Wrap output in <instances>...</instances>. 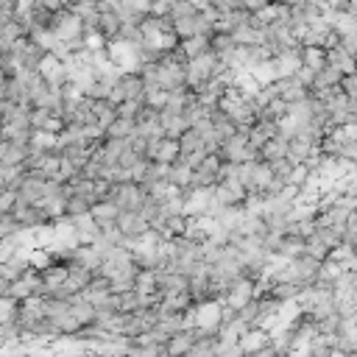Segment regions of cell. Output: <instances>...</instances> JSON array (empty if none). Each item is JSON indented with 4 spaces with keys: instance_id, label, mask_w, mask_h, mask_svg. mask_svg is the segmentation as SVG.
<instances>
[{
    "instance_id": "obj_1",
    "label": "cell",
    "mask_w": 357,
    "mask_h": 357,
    "mask_svg": "<svg viewBox=\"0 0 357 357\" xmlns=\"http://www.w3.org/2000/svg\"><path fill=\"white\" fill-rule=\"evenodd\" d=\"M145 98V81L137 70H120L115 84H112V92H109V101L112 103H120V101H140L142 103Z\"/></svg>"
},
{
    "instance_id": "obj_2",
    "label": "cell",
    "mask_w": 357,
    "mask_h": 357,
    "mask_svg": "<svg viewBox=\"0 0 357 357\" xmlns=\"http://www.w3.org/2000/svg\"><path fill=\"white\" fill-rule=\"evenodd\" d=\"M215 76H218V59L210 51L196 56V59H188V87L190 90H201Z\"/></svg>"
},
{
    "instance_id": "obj_3",
    "label": "cell",
    "mask_w": 357,
    "mask_h": 357,
    "mask_svg": "<svg viewBox=\"0 0 357 357\" xmlns=\"http://www.w3.org/2000/svg\"><path fill=\"white\" fill-rule=\"evenodd\" d=\"M109 199L120 207V213H137L140 204H142V199H145V190L137 182H115Z\"/></svg>"
},
{
    "instance_id": "obj_4",
    "label": "cell",
    "mask_w": 357,
    "mask_h": 357,
    "mask_svg": "<svg viewBox=\"0 0 357 357\" xmlns=\"http://www.w3.org/2000/svg\"><path fill=\"white\" fill-rule=\"evenodd\" d=\"M12 215L17 218V224H20V229H23V232H34V229H40V226L53 224V221L42 213V207H40V204H28V201H20V199L15 201Z\"/></svg>"
},
{
    "instance_id": "obj_5",
    "label": "cell",
    "mask_w": 357,
    "mask_h": 357,
    "mask_svg": "<svg viewBox=\"0 0 357 357\" xmlns=\"http://www.w3.org/2000/svg\"><path fill=\"white\" fill-rule=\"evenodd\" d=\"M48 182H51V178H42V176H37V173L26 170V173H23V178H20V185H17V190H15V196H17L20 201L37 204V201L45 196Z\"/></svg>"
},
{
    "instance_id": "obj_6",
    "label": "cell",
    "mask_w": 357,
    "mask_h": 357,
    "mask_svg": "<svg viewBox=\"0 0 357 357\" xmlns=\"http://www.w3.org/2000/svg\"><path fill=\"white\" fill-rule=\"evenodd\" d=\"M117 229H120V235L126 238V246H131V243H137L148 229H151V224L140 215V213H120L117 215Z\"/></svg>"
},
{
    "instance_id": "obj_7",
    "label": "cell",
    "mask_w": 357,
    "mask_h": 357,
    "mask_svg": "<svg viewBox=\"0 0 357 357\" xmlns=\"http://www.w3.org/2000/svg\"><path fill=\"white\" fill-rule=\"evenodd\" d=\"M257 296V282H251V279H246V276H238L232 285H229V290H226V296H224V301L221 304H226V307H232V310H240L249 299H254Z\"/></svg>"
},
{
    "instance_id": "obj_8",
    "label": "cell",
    "mask_w": 357,
    "mask_h": 357,
    "mask_svg": "<svg viewBox=\"0 0 357 357\" xmlns=\"http://www.w3.org/2000/svg\"><path fill=\"white\" fill-rule=\"evenodd\" d=\"M196 338H199V326H185V329H178V332H173V335L167 338L165 349H167V354H170V357L190 354V349H193Z\"/></svg>"
},
{
    "instance_id": "obj_9",
    "label": "cell",
    "mask_w": 357,
    "mask_h": 357,
    "mask_svg": "<svg viewBox=\"0 0 357 357\" xmlns=\"http://www.w3.org/2000/svg\"><path fill=\"white\" fill-rule=\"evenodd\" d=\"M92 276H95V268H90V265H84V263H78V260H70V263H67V279H65V288L73 290V293H81V290L90 285Z\"/></svg>"
},
{
    "instance_id": "obj_10",
    "label": "cell",
    "mask_w": 357,
    "mask_h": 357,
    "mask_svg": "<svg viewBox=\"0 0 357 357\" xmlns=\"http://www.w3.org/2000/svg\"><path fill=\"white\" fill-rule=\"evenodd\" d=\"M31 148L28 142H17V140H0V159L12 167H23L26 159H28Z\"/></svg>"
},
{
    "instance_id": "obj_11",
    "label": "cell",
    "mask_w": 357,
    "mask_h": 357,
    "mask_svg": "<svg viewBox=\"0 0 357 357\" xmlns=\"http://www.w3.org/2000/svg\"><path fill=\"white\" fill-rule=\"evenodd\" d=\"M274 90H276V95H279L282 101H288V103L301 101V98H307V92H310L296 76H282V78H276V81H274Z\"/></svg>"
},
{
    "instance_id": "obj_12",
    "label": "cell",
    "mask_w": 357,
    "mask_h": 357,
    "mask_svg": "<svg viewBox=\"0 0 357 357\" xmlns=\"http://www.w3.org/2000/svg\"><path fill=\"white\" fill-rule=\"evenodd\" d=\"M70 224H73V235H76V243H78V246H90V243H95V240L101 238V226H98V221H92L90 215L70 218Z\"/></svg>"
},
{
    "instance_id": "obj_13",
    "label": "cell",
    "mask_w": 357,
    "mask_h": 357,
    "mask_svg": "<svg viewBox=\"0 0 357 357\" xmlns=\"http://www.w3.org/2000/svg\"><path fill=\"white\" fill-rule=\"evenodd\" d=\"M290 263H293V268H296V276H299V285H313V279L318 276V271H321V260H315V257H310V254H296V257H290Z\"/></svg>"
},
{
    "instance_id": "obj_14",
    "label": "cell",
    "mask_w": 357,
    "mask_h": 357,
    "mask_svg": "<svg viewBox=\"0 0 357 357\" xmlns=\"http://www.w3.org/2000/svg\"><path fill=\"white\" fill-rule=\"evenodd\" d=\"M274 134H279V123L276 120H265V117H257L251 126H249V131H246V137H249V142L254 145V148H260L265 140H271Z\"/></svg>"
},
{
    "instance_id": "obj_15",
    "label": "cell",
    "mask_w": 357,
    "mask_h": 357,
    "mask_svg": "<svg viewBox=\"0 0 357 357\" xmlns=\"http://www.w3.org/2000/svg\"><path fill=\"white\" fill-rule=\"evenodd\" d=\"M190 176H193V167L178 156L176 162H170L167 165V170H165V178L173 185V188H178V190H185V188H190Z\"/></svg>"
},
{
    "instance_id": "obj_16",
    "label": "cell",
    "mask_w": 357,
    "mask_h": 357,
    "mask_svg": "<svg viewBox=\"0 0 357 357\" xmlns=\"http://www.w3.org/2000/svg\"><path fill=\"white\" fill-rule=\"evenodd\" d=\"M229 34H232L235 45H263V40H265L263 28H257V26L251 23V17H249L246 23H240V26H235Z\"/></svg>"
},
{
    "instance_id": "obj_17",
    "label": "cell",
    "mask_w": 357,
    "mask_h": 357,
    "mask_svg": "<svg viewBox=\"0 0 357 357\" xmlns=\"http://www.w3.org/2000/svg\"><path fill=\"white\" fill-rule=\"evenodd\" d=\"M288 142H290V137L288 134H274L271 140H265L263 145H260V159H265V162H274V159H282V156H288Z\"/></svg>"
},
{
    "instance_id": "obj_18",
    "label": "cell",
    "mask_w": 357,
    "mask_h": 357,
    "mask_svg": "<svg viewBox=\"0 0 357 357\" xmlns=\"http://www.w3.org/2000/svg\"><path fill=\"white\" fill-rule=\"evenodd\" d=\"M117 215H120V207H117L112 199H98V201H92V207H90V218L98 221V224H115Z\"/></svg>"
},
{
    "instance_id": "obj_19",
    "label": "cell",
    "mask_w": 357,
    "mask_h": 357,
    "mask_svg": "<svg viewBox=\"0 0 357 357\" xmlns=\"http://www.w3.org/2000/svg\"><path fill=\"white\" fill-rule=\"evenodd\" d=\"M120 23H123V17H120V12H117V9H109V12H98V34H101L106 42L117 37V31H120Z\"/></svg>"
},
{
    "instance_id": "obj_20",
    "label": "cell",
    "mask_w": 357,
    "mask_h": 357,
    "mask_svg": "<svg viewBox=\"0 0 357 357\" xmlns=\"http://www.w3.org/2000/svg\"><path fill=\"white\" fill-rule=\"evenodd\" d=\"M326 65H332V67H338L343 76L346 73H354L357 70V59L351 56V53H346L340 45H335V48H326Z\"/></svg>"
},
{
    "instance_id": "obj_21",
    "label": "cell",
    "mask_w": 357,
    "mask_h": 357,
    "mask_svg": "<svg viewBox=\"0 0 357 357\" xmlns=\"http://www.w3.org/2000/svg\"><path fill=\"white\" fill-rule=\"evenodd\" d=\"M159 123H162V131H165L167 137H178L185 128H190L182 112H165V109H162V112H159Z\"/></svg>"
},
{
    "instance_id": "obj_22",
    "label": "cell",
    "mask_w": 357,
    "mask_h": 357,
    "mask_svg": "<svg viewBox=\"0 0 357 357\" xmlns=\"http://www.w3.org/2000/svg\"><path fill=\"white\" fill-rule=\"evenodd\" d=\"M178 48H182L185 59H196V56L210 51V37L207 34H193L188 40H178Z\"/></svg>"
},
{
    "instance_id": "obj_23",
    "label": "cell",
    "mask_w": 357,
    "mask_h": 357,
    "mask_svg": "<svg viewBox=\"0 0 357 357\" xmlns=\"http://www.w3.org/2000/svg\"><path fill=\"white\" fill-rule=\"evenodd\" d=\"M90 207H92V199H90V196L67 193V201H65V218H81V215H90Z\"/></svg>"
},
{
    "instance_id": "obj_24",
    "label": "cell",
    "mask_w": 357,
    "mask_h": 357,
    "mask_svg": "<svg viewBox=\"0 0 357 357\" xmlns=\"http://www.w3.org/2000/svg\"><path fill=\"white\" fill-rule=\"evenodd\" d=\"M340 78H343V73H340L338 67H332V65H321V67L315 70V76H313V87H310V90L335 87V84H340Z\"/></svg>"
},
{
    "instance_id": "obj_25",
    "label": "cell",
    "mask_w": 357,
    "mask_h": 357,
    "mask_svg": "<svg viewBox=\"0 0 357 357\" xmlns=\"http://www.w3.org/2000/svg\"><path fill=\"white\" fill-rule=\"evenodd\" d=\"M301 251H304V238L285 232L282 240H279V246H276V257H279V260H290V257H296V254H301Z\"/></svg>"
},
{
    "instance_id": "obj_26",
    "label": "cell",
    "mask_w": 357,
    "mask_h": 357,
    "mask_svg": "<svg viewBox=\"0 0 357 357\" xmlns=\"http://www.w3.org/2000/svg\"><path fill=\"white\" fill-rule=\"evenodd\" d=\"M92 112H95V123L101 128H106L117 117V103H112L109 98H98V101H92Z\"/></svg>"
},
{
    "instance_id": "obj_27",
    "label": "cell",
    "mask_w": 357,
    "mask_h": 357,
    "mask_svg": "<svg viewBox=\"0 0 357 357\" xmlns=\"http://www.w3.org/2000/svg\"><path fill=\"white\" fill-rule=\"evenodd\" d=\"M299 62H301L304 67L318 70L321 65H326V51L318 48V45H301V48H299Z\"/></svg>"
},
{
    "instance_id": "obj_28",
    "label": "cell",
    "mask_w": 357,
    "mask_h": 357,
    "mask_svg": "<svg viewBox=\"0 0 357 357\" xmlns=\"http://www.w3.org/2000/svg\"><path fill=\"white\" fill-rule=\"evenodd\" d=\"M134 131H137L134 120H131V117H123V115H117V117L103 128V134H106V137H117V140H128Z\"/></svg>"
},
{
    "instance_id": "obj_29",
    "label": "cell",
    "mask_w": 357,
    "mask_h": 357,
    "mask_svg": "<svg viewBox=\"0 0 357 357\" xmlns=\"http://www.w3.org/2000/svg\"><path fill=\"white\" fill-rule=\"evenodd\" d=\"M176 140H178V153H182V156H185V153L204 151V140H201V134H199L196 128H185Z\"/></svg>"
},
{
    "instance_id": "obj_30",
    "label": "cell",
    "mask_w": 357,
    "mask_h": 357,
    "mask_svg": "<svg viewBox=\"0 0 357 357\" xmlns=\"http://www.w3.org/2000/svg\"><path fill=\"white\" fill-rule=\"evenodd\" d=\"M23 173H26V167H12L0 159V190H17Z\"/></svg>"
},
{
    "instance_id": "obj_31",
    "label": "cell",
    "mask_w": 357,
    "mask_h": 357,
    "mask_svg": "<svg viewBox=\"0 0 357 357\" xmlns=\"http://www.w3.org/2000/svg\"><path fill=\"white\" fill-rule=\"evenodd\" d=\"M156 326L165 329L167 335H173V332H178V329H185V326H188V313H165V310H159Z\"/></svg>"
},
{
    "instance_id": "obj_32",
    "label": "cell",
    "mask_w": 357,
    "mask_h": 357,
    "mask_svg": "<svg viewBox=\"0 0 357 357\" xmlns=\"http://www.w3.org/2000/svg\"><path fill=\"white\" fill-rule=\"evenodd\" d=\"M173 34L178 40H188V37L199 34V12L196 15H188V17H176L173 20Z\"/></svg>"
},
{
    "instance_id": "obj_33",
    "label": "cell",
    "mask_w": 357,
    "mask_h": 357,
    "mask_svg": "<svg viewBox=\"0 0 357 357\" xmlns=\"http://www.w3.org/2000/svg\"><path fill=\"white\" fill-rule=\"evenodd\" d=\"M137 26H140V37H142V42H148V45H159L162 31H159V23H156V17H153V15H145Z\"/></svg>"
},
{
    "instance_id": "obj_34",
    "label": "cell",
    "mask_w": 357,
    "mask_h": 357,
    "mask_svg": "<svg viewBox=\"0 0 357 357\" xmlns=\"http://www.w3.org/2000/svg\"><path fill=\"white\" fill-rule=\"evenodd\" d=\"M285 115H288V101H282L279 95L271 98L268 103H263L257 112V117H265V120H282Z\"/></svg>"
},
{
    "instance_id": "obj_35",
    "label": "cell",
    "mask_w": 357,
    "mask_h": 357,
    "mask_svg": "<svg viewBox=\"0 0 357 357\" xmlns=\"http://www.w3.org/2000/svg\"><path fill=\"white\" fill-rule=\"evenodd\" d=\"M318 148L315 145H310L307 140H301V137H290V142H288V156L299 165V162H304L310 153H315Z\"/></svg>"
},
{
    "instance_id": "obj_36",
    "label": "cell",
    "mask_w": 357,
    "mask_h": 357,
    "mask_svg": "<svg viewBox=\"0 0 357 357\" xmlns=\"http://www.w3.org/2000/svg\"><path fill=\"white\" fill-rule=\"evenodd\" d=\"M134 288L140 290V293H156L159 288H156V271L153 268H137V274H134Z\"/></svg>"
},
{
    "instance_id": "obj_37",
    "label": "cell",
    "mask_w": 357,
    "mask_h": 357,
    "mask_svg": "<svg viewBox=\"0 0 357 357\" xmlns=\"http://www.w3.org/2000/svg\"><path fill=\"white\" fill-rule=\"evenodd\" d=\"M53 117L56 115L51 109H45V106H28V126L31 128H45L48 131V126H51Z\"/></svg>"
},
{
    "instance_id": "obj_38",
    "label": "cell",
    "mask_w": 357,
    "mask_h": 357,
    "mask_svg": "<svg viewBox=\"0 0 357 357\" xmlns=\"http://www.w3.org/2000/svg\"><path fill=\"white\" fill-rule=\"evenodd\" d=\"M329 251H332V249H329V246H326L315 232H313L310 238H304V254H310V257H315V260H321V263H324V260L329 257Z\"/></svg>"
},
{
    "instance_id": "obj_39",
    "label": "cell",
    "mask_w": 357,
    "mask_h": 357,
    "mask_svg": "<svg viewBox=\"0 0 357 357\" xmlns=\"http://www.w3.org/2000/svg\"><path fill=\"white\" fill-rule=\"evenodd\" d=\"M137 213H140V215H142V218L151 224V221H153V218L162 213V201H156L153 196H148V193H145V199H142V204H140V210H137Z\"/></svg>"
},
{
    "instance_id": "obj_40",
    "label": "cell",
    "mask_w": 357,
    "mask_h": 357,
    "mask_svg": "<svg viewBox=\"0 0 357 357\" xmlns=\"http://www.w3.org/2000/svg\"><path fill=\"white\" fill-rule=\"evenodd\" d=\"M271 165V170H274V176H279V178H285V185H288V176L293 173V167H296V162L290 159V156H282V159H274V162H268Z\"/></svg>"
},
{
    "instance_id": "obj_41",
    "label": "cell",
    "mask_w": 357,
    "mask_h": 357,
    "mask_svg": "<svg viewBox=\"0 0 357 357\" xmlns=\"http://www.w3.org/2000/svg\"><path fill=\"white\" fill-rule=\"evenodd\" d=\"M340 90L349 95V98H357V70L354 73H346L340 78Z\"/></svg>"
},
{
    "instance_id": "obj_42",
    "label": "cell",
    "mask_w": 357,
    "mask_h": 357,
    "mask_svg": "<svg viewBox=\"0 0 357 357\" xmlns=\"http://www.w3.org/2000/svg\"><path fill=\"white\" fill-rule=\"evenodd\" d=\"M15 15H20V3H17V0H0V20L15 17Z\"/></svg>"
},
{
    "instance_id": "obj_43",
    "label": "cell",
    "mask_w": 357,
    "mask_h": 357,
    "mask_svg": "<svg viewBox=\"0 0 357 357\" xmlns=\"http://www.w3.org/2000/svg\"><path fill=\"white\" fill-rule=\"evenodd\" d=\"M340 48L351 56H357V31H349V34H340Z\"/></svg>"
},
{
    "instance_id": "obj_44",
    "label": "cell",
    "mask_w": 357,
    "mask_h": 357,
    "mask_svg": "<svg viewBox=\"0 0 357 357\" xmlns=\"http://www.w3.org/2000/svg\"><path fill=\"white\" fill-rule=\"evenodd\" d=\"M235 3H238V9H243V12H249V15H257V12L268 3V0H235Z\"/></svg>"
},
{
    "instance_id": "obj_45",
    "label": "cell",
    "mask_w": 357,
    "mask_h": 357,
    "mask_svg": "<svg viewBox=\"0 0 357 357\" xmlns=\"http://www.w3.org/2000/svg\"><path fill=\"white\" fill-rule=\"evenodd\" d=\"M293 76H296V78H299V81H301V84L310 90V87H313V76H315V70H313V67H304V65H299Z\"/></svg>"
},
{
    "instance_id": "obj_46",
    "label": "cell",
    "mask_w": 357,
    "mask_h": 357,
    "mask_svg": "<svg viewBox=\"0 0 357 357\" xmlns=\"http://www.w3.org/2000/svg\"><path fill=\"white\" fill-rule=\"evenodd\" d=\"M137 109H140V101H120V103H117V115H123V117H131V120H134Z\"/></svg>"
},
{
    "instance_id": "obj_47",
    "label": "cell",
    "mask_w": 357,
    "mask_h": 357,
    "mask_svg": "<svg viewBox=\"0 0 357 357\" xmlns=\"http://www.w3.org/2000/svg\"><path fill=\"white\" fill-rule=\"evenodd\" d=\"M9 290H12V279L0 271V296H9Z\"/></svg>"
},
{
    "instance_id": "obj_48",
    "label": "cell",
    "mask_w": 357,
    "mask_h": 357,
    "mask_svg": "<svg viewBox=\"0 0 357 357\" xmlns=\"http://www.w3.org/2000/svg\"><path fill=\"white\" fill-rule=\"evenodd\" d=\"M6 90H9V76L0 70V101H6Z\"/></svg>"
},
{
    "instance_id": "obj_49",
    "label": "cell",
    "mask_w": 357,
    "mask_h": 357,
    "mask_svg": "<svg viewBox=\"0 0 357 357\" xmlns=\"http://www.w3.org/2000/svg\"><path fill=\"white\" fill-rule=\"evenodd\" d=\"M276 3H282V6H288V9H296V6L304 3V0H276Z\"/></svg>"
},
{
    "instance_id": "obj_50",
    "label": "cell",
    "mask_w": 357,
    "mask_h": 357,
    "mask_svg": "<svg viewBox=\"0 0 357 357\" xmlns=\"http://www.w3.org/2000/svg\"><path fill=\"white\" fill-rule=\"evenodd\" d=\"M351 285H354V290H357V271H351Z\"/></svg>"
},
{
    "instance_id": "obj_51",
    "label": "cell",
    "mask_w": 357,
    "mask_h": 357,
    "mask_svg": "<svg viewBox=\"0 0 357 357\" xmlns=\"http://www.w3.org/2000/svg\"><path fill=\"white\" fill-rule=\"evenodd\" d=\"M0 56H3V51H0Z\"/></svg>"
},
{
    "instance_id": "obj_52",
    "label": "cell",
    "mask_w": 357,
    "mask_h": 357,
    "mask_svg": "<svg viewBox=\"0 0 357 357\" xmlns=\"http://www.w3.org/2000/svg\"><path fill=\"white\" fill-rule=\"evenodd\" d=\"M0 123H3V120H0Z\"/></svg>"
}]
</instances>
